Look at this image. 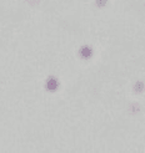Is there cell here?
I'll list each match as a JSON object with an SVG mask.
<instances>
[{
	"instance_id": "1",
	"label": "cell",
	"mask_w": 145,
	"mask_h": 153,
	"mask_svg": "<svg viewBox=\"0 0 145 153\" xmlns=\"http://www.w3.org/2000/svg\"><path fill=\"white\" fill-rule=\"evenodd\" d=\"M80 53H81V56H83L84 59H89V57L91 56V53H93V51H91V49H90V48L84 46V48H81Z\"/></svg>"
},
{
	"instance_id": "2",
	"label": "cell",
	"mask_w": 145,
	"mask_h": 153,
	"mask_svg": "<svg viewBox=\"0 0 145 153\" xmlns=\"http://www.w3.org/2000/svg\"><path fill=\"white\" fill-rule=\"evenodd\" d=\"M47 87L50 90V91H54L58 88V81L55 79H49L48 82H47Z\"/></svg>"
}]
</instances>
